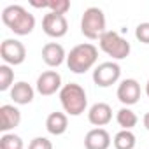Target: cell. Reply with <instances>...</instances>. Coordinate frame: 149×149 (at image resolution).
Segmentation results:
<instances>
[{
	"label": "cell",
	"instance_id": "13",
	"mask_svg": "<svg viewBox=\"0 0 149 149\" xmlns=\"http://www.w3.org/2000/svg\"><path fill=\"white\" fill-rule=\"evenodd\" d=\"M88 121L97 126V128H102L105 125H109L112 121V109L109 104L105 102H97L90 107L88 111Z\"/></svg>",
	"mask_w": 149,
	"mask_h": 149
},
{
	"label": "cell",
	"instance_id": "14",
	"mask_svg": "<svg viewBox=\"0 0 149 149\" xmlns=\"http://www.w3.org/2000/svg\"><path fill=\"white\" fill-rule=\"evenodd\" d=\"M111 135L105 128H91L84 135V147L86 149H109L111 147Z\"/></svg>",
	"mask_w": 149,
	"mask_h": 149
},
{
	"label": "cell",
	"instance_id": "4",
	"mask_svg": "<svg viewBox=\"0 0 149 149\" xmlns=\"http://www.w3.org/2000/svg\"><path fill=\"white\" fill-rule=\"evenodd\" d=\"M105 25L107 21L104 11L100 7H88L81 18V33L90 40H97L107 32Z\"/></svg>",
	"mask_w": 149,
	"mask_h": 149
},
{
	"label": "cell",
	"instance_id": "8",
	"mask_svg": "<svg viewBox=\"0 0 149 149\" xmlns=\"http://www.w3.org/2000/svg\"><path fill=\"white\" fill-rule=\"evenodd\" d=\"M63 88L61 84V76L56 70H46L37 77L35 83V91L42 97H51L54 93H60V90Z\"/></svg>",
	"mask_w": 149,
	"mask_h": 149
},
{
	"label": "cell",
	"instance_id": "21",
	"mask_svg": "<svg viewBox=\"0 0 149 149\" xmlns=\"http://www.w3.org/2000/svg\"><path fill=\"white\" fill-rule=\"evenodd\" d=\"M47 9H49V13L65 16L68 13V9H70V2H68V0H49Z\"/></svg>",
	"mask_w": 149,
	"mask_h": 149
},
{
	"label": "cell",
	"instance_id": "1",
	"mask_svg": "<svg viewBox=\"0 0 149 149\" xmlns=\"http://www.w3.org/2000/svg\"><path fill=\"white\" fill-rule=\"evenodd\" d=\"M2 21L14 35H19V37L32 33L35 28V16L18 4L7 6L2 11Z\"/></svg>",
	"mask_w": 149,
	"mask_h": 149
},
{
	"label": "cell",
	"instance_id": "12",
	"mask_svg": "<svg viewBox=\"0 0 149 149\" xmlns=\"http://www.w3.org/2000/svg\"><path fill=\"white\" fill-rule=\"evenodd\" d=\"M42 61L47 67H51V68L60 67L63 61H67L65 47L60 42H47V44H44V47H42Z\"/></svg>",
	"mask_w": 149,
	"mask_h": 149
},
{
	"label": "cell",
	"instance_id": "15",
	"mask_svg": "<svg viewBox=\"0 0 149 149\" xmlns=\"http://www.w3.org/2000/svg\"><path fill=\"white\" fill-rule=\"evenodd\" d=\"M9 95L13 98L14 104L18 105H28L33 102L35 97V90L32 88V84H28L26 81H18L14 83V86L9 90Z\"/></svg>",
	"mask_w": 149,
	"mask_h": 149
},
{
	"label": "cell",
	"instance_id": "2",
	"mask_svg": "<svg viewBox=\"0 0 149 149\" xmlns=\"http://www.w3.org/2000/svg\"><path fill=\"white\" fill-rule=\"evenodd\" d=\"M98 61V49L91 42H83L70 49L67 54V67L74 74H84L91 70Z\"/></svg>",
	"mask_w": 149,
	"mask_h": 149
},
{
	"label": "cell",
	"instance_id": "22",
	"mask_svg": "<svg viewBox=\"0 0 149 149\" xmlns=\"http://www.w3.org/2000/svg\"><path fill=\"white\" fill-rule=\"evenodd\" d=\"M135 39L142 44H149V23L144 21V23H139L137 28H135Z\"/></svg>",
	"mask_w": 149,
	"mask_h": 149
},
{
	"label": "cell",
	"instance_id": "16",
	"mask_svg": "<svg viewBox=\"0 0 149 149\" xmlns=\"http://www.w3.org/2000/svg\"><path fill=\"white\" fill-rule=\"evenodd\" d=\"M68 128V118L65 112H51L46 118V130L51 135H63Z\"/></svg>",
	"mask_w": 149,
	"mask_h": 149
},
{
	"label": "cell",
	"instance_id": "23",
	"mask_svg": "<svg viewBox=\"0 0 149 149\" xmlns=\"http://www.w3.org/2000/svg\"><path fill=\"white\" fill-rule=\"evenodd\" d=\"M28 149H53V142L47 137H35L30 140Z\"/></svg>",
	"mask_w": 149,
	"mask_h": 149
},
{
	"label": "cell",
	"instance_id": "7",
	"mask_svg": "<svg viewBox=\"0 0 149 149\" xmlns=\"http://www.w3.org/2000/svg\"><path fill=\"white\" fill-rule=\"evenodd\" d=\"M0 58L9 67L21 65L26 60V47L18 39H6L0 44Z\"/></svg>",
	"mask_w": 149,
	"mask_h": 149
},
{
	"label": "cell",
	"instance_id": "20",
	"mask_svg": "<svg viewBox=\"0 0 149 149\" xmlns=\"http://www.w3.org/2000/svg\"><path fill=\"white\" fill-rule=\"evenodd\" d=\"M0 149H25L23 139L16 133H4L0 137Z\"/></svg>",
	"mask_w": 149,
	"mask_h": 149
},
{
	"label": "cell",
	"instance_id": "10",
	"mask_svg": "<svg viewBox=\"0 0 149 149\" xmlns=\"http://www.w3.org/2000/svg\"><path fill=\"white\" fill-rule=\"evenodd\" d=\"M118 100L123 104V107H130L135 105L140 100V84L137 79H123L118 84V91H116Z\"/></svg>",
	"mask_w": 149,
	"mask_h": 149
},
{
	"label": "cell",
	"instance_id": "24",
	"mask_svg": "<svg viewBox=\"0 0 149 149\" xmlns=\"http://www.w3.org/2000/svg\"><path fill=\"white\" fill-rule=\"evenodd\" d=\"M30 6H33V7H37V9H47L49 0H42V2H35V0H32Z\"/></svg>",
	"mask_w": 149,
	"mask_h": 149
},
{
	"label": "cell",
	"instance_id": "6",
	"mask_svg": "<svg viewBox=\"0 0 149 149\" xmlns=\"http://www.w3.org/2000/svg\"><path fill=\"white\" fill-rule=\"evenodd\" d=\"M121 77V67L116 61H104L93 68V83L98 88H109Z\"/></svg>",
	"mask_w": 149,
	"mask_h": 149
},
{
	"label": "cell",
	"instance_id": "9",
	"mask_svg": "<svg viewBox=\"0 0 149 149\" xmlns=\"http://www.w3.org/2000/svg\"><path fill=\"white\" fill-rule=\"evenodd\" d=\"M42 30L47 37L53 39H61L67 35L68 32V23L67 18L61 14H54V13H47L42 18Z\"/></svg>",
	"mask_w": 149,
	"mask_h": 149
},
{
	"label": "cell",
	"instance_id": "26",
	"mask_svg": "<svg viewBox=\"0 0 149 149\" xmlns=\"http://www.w3.org/2000/svg\"><path fill=\"white\" fill-rule=\"evenodd\" d=\"M146 95H147V98H149V79H147V83H146Z\"/></svg>",
	"mask_w": 149,
	"mask_h": 149
},
{
	"label": "cell",
	"instance_id": "25",
	"mask_svg": "<svg viewBox=\"0 0 149 149\" xmlns=\"http://www.w3.org/2000/svg\"><path fill=\"white\" fill-rule=\"evenodd\" d=\"M142 123H144L146 130L149 132V112H146V114H144V118H142Z\"/></svg>",
	"mask_w": 149,
	"mask_h": 149
},
{
	"label": "cell",
	"instance_id": "3",
	"mask_svg": "<svg viewBox=\"0 0 149 149\" xmlns=\"http://www.w3.org/2000/svg\"><path fill=\"white\" fill-rule=\"evenodd\" d=\"M60 97V104L63 107V111L68 116H81L86 107H88V95L86 90L77 84V83H68L63 84V88L58 93Z\"/></svg>",
	"mask_w": 149,
	"mask_h": 149
},
{
	"label": "cell",
	"instance_id": "17",
	"mask_svg": "<svg viewBox=\"0 0 149 149\" xmlns=\"http://www.w3.org/2000/svg\"><path fill=\"white\" fill-rule=\"evenodd\" d=\"M116 121H118V125L121 126V130H132L133 126H137L139 118H137V114H135L130 107H121V109L116 112Z\"/></svg>",
	"mask_w": 149,
	"mask_h": 149
},
{
	"label": "cell",
	"instance_id": "19",
	"mask_svg": "<svg viewBox=\"0 0 149 149\" xmlns=\"http://www.w3.org/2000/svg\"><path fill=\"white\" fill-rule=\"evenodd\" d=\"M14 86V70L9 65H0V91H7Z\"/></svg>",
	"mask_w": 149,
	"mask_h": 149
},
{
	"label": "cell",
	"instance_id": "11",
	"mask_svg": "<svg viewBox=\"0 0 149 149\" xmlns=\"http://www.w3.org/2000/svg\"><path fill=\"white\" fill-rule=\"evenodd\" d=\"M21 123V111L16 105L4 104L0 107V130L4 133H9Z\"/></svg>",
	"mask_w": 149,
	"mask_h": 149
},
{
	"label": "cell",
	"instance_id": "18",
	"mask_svg": "<svg viewBox=\"0 0 149 149\" xmlns=\"http://www.w3.org/2000/svg\"><path fill=\"white\" fill-rule=\"evenodd\" d=\"M112 144H114L116 149H135V146H137V137L133 135L132 130H119V132L114 135Z\"/></svg>",
	"mask_w": 149,
	"mask_h": 149
},
{
	"label": "cell",
	"instance_id": "5",
	"mask_svg": "<svg viewBox=\"0 0 149 149\" xmlns=\"http://www.w3.org/2000/svg\"><path fill=\"white\" fill-rule=\"evenodd\" d=\"M98 46L112 60H125L130 56V51H132L130 42L125 37H121L118 32H112V30H107L98 39Z\"/></svg>",
	"mask_w": 149,
	"mask_h": 149
}]
</instances>
